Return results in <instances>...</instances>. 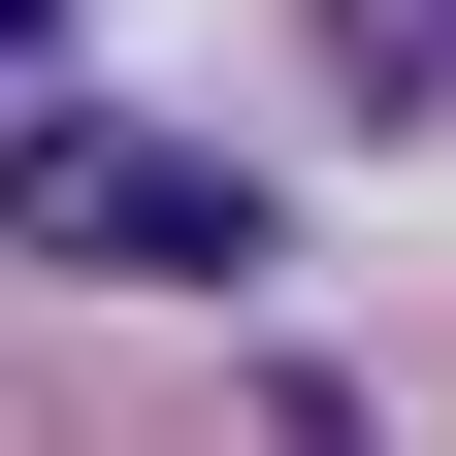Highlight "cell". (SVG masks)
<instances>
[{
	"label": "cell",
	"mask_w": 456,
	"mask_h": 456,
	"mask_svg": "<svg viewBox=\"0 0 456 456\" xmlns=\"http://www.w3.org/2000/svg\"><path fill=\"white\" fill-rule=\"evenodd\" d=\"M33 33H66V0H0V66H33Z\"/></svg>",
	"instance_id": "3957f363"
},
{
	"label": "cell",
	"mask_w": 456,
	"mask_h": 456,
	"mask_svg": "<svg viewBox=\"0 0 456 456\" xmlns=\"http://www.w3.org/2000/svg\"><path fill=\"white\" fill-rule=\"evenodd\" d=\"M0 261H66V294H261V163L131 131V98H33L0 131Z\"/></svg>",
	"instance_id": "6da1fadb"
},
{
	"label": "cell",
	"mask_w": 456,
	"mask_h": 456,
	"mask_svg": "<svg viewBox=\"0 0 456 456\" xmlns=\"http://www.w3.org/2000/svg\"><path fill=\"white\" fill-rule=\"evenodd\" d=\"M326 98H391V131H424V98H456V0H326Z\"/></svg>",
	"instance_id": "7a4b0ae2"
}]
</instances>
